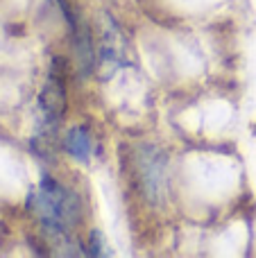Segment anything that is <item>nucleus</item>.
I'll use <instances>...</instances> for the list:
<instances>
[{
    "label": "nucleus",
    "instance_id": "f257e3e1",
    "mask_svg": "<svg viewBox=\"0 0 256 258\" xmlns=\"http://www.w3.org/2000/svg\"><path fill=\"white\" fill-rule=\"evenodd\" d=\"M27 206L50 238L71 242L73 229L80 222V204L68 188L52 179H43L32 190Z\"/></svg>",
    "mask_w": 256,
    "mask_h": 258
},
{
    "label": "nucleus",
    "instance_id": "7ed1b4c3",
    "mask_svg": "<svg viewBox=\"0 0 256 258\" xmlns=\"http://www.w3.org/2000/svg\"><path fill=\"white\" fill-rule=\"evenodd\" d=\"M63 147H66V152L71 156H75V159H80V161H86L91 156V150H93L91 132L82 125L73 127L71 132L66 134V138H63Z\"/></svg>",
    "mask_w": 256,
    "mask_h": 258
},
{
    "label": "nucleus",
    "instance_id": "20e7f679",
    "mask_svg": "<svg viewBox=\"0 0 256 258\" xmlns=\"http://www.w3.org/2000/svg\"><path fill=\"white\" fill-rule=\"evenodd\" d=\"M89 245L91 247H93V249H91V254H93V256H104V254H107V249H102V236H100V233L98 231H93V233H91V242H89Z\"/></svg>",
    "mask_w": 256,
    "mask_h": 258
},
{
    "label": "nucleus",
    "instance_id": "f03ea898",
    "mask_svg": "<svg viewBox=\"0 0 256 258\" xmlns=\"http://www.w3.org/2000/svg\"><path fill=\"white\" fill-rule=\"evenodd\" d=\"M66 111V86H63V61L54 59L50 75L41 93V113L50 127H57Z\"/></svg>",
    "mask_w": 256,
    "mask_h": 258
}]
</instances>
